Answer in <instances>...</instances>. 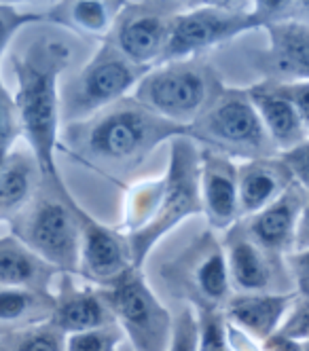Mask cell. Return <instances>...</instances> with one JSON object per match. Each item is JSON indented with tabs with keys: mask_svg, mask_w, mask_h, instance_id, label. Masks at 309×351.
<instances>
[{
	"mask_svg": "<svg viewBox=\"0 0 309 351\" xmlns=\"http://www.w3.org/2000/svg\"><path fill=\"white\" fill-rule=\"evenodd\" d=\"M70 128L72 155L115 182L134 173L161 142L189 138L187 128L157 117L134 97H123Z\"/></svg>",
	"mask_w": 309,
	"mask_h": 351,
	"instance_id": "6da1fadb",
	"label": "cell"
},
{
	"mask_svg": "<svg viewBox=\"0 0 309 351\" xmlns=\"http://www.w3.org/2000/svg\"><path fill=\"white\" fill-rule=\"evenodd\" d=\"M70 60L68 45L60 40H38L23 56L13 60L17 77V93L13 97L19 132L25 136L32 150L34 163L43 180L54 189H66L58 163L56 150L60 144V74Z\"/></svg>",
	"mask_w": 309,
	"mask_h": 351,
	"instance_id": "7a4b0ae2",
	"label": "cell"
},
{
	"mask_svg": "<svg viewBox=\"0 0 309 351\" xmlns=\"http://www.w3.org/2000/svg\"><path fill=\"white\" fill-rule=\"evenodd\" d=\"M222 89L216 70L208 62L191 58L150 68L132 97L157 117L189 130Z\"/></svg>",
	"mask_w": 309,
	"mask_h": 351,
	"instance_id": "3957f363",
	"label": "cell"
},
{
	"mask_svg": "<svg viewBox=\"0 0 309 351\" xmlns=\"http://www.w3.org/2000/svg\"><path fill=\"white\" fill-rule=\"evenodd\" d=\"M189 138L240 161L279 155L246 89H222L189 128Z\"/></svg>",
	"mask_w": 309,
	"mask_h": 351,
	"instance_id": "277c9868",
	"label": "cell"
},
{
	"mask_svg": "<svg viewBox=\"0 0 309 351\" xmlns=\"http://www.w3.org/2000/svg\"><path fill=\"white\" fill-rule=\"evenodd\" d=\"M201 212L199 193V153L191 138H176L170 146L168 173L163 176V191L152 220L144 229L130 233L132 265L142 269L146 256L161 237H165L176 224Z\"/></svg>",
	"mask_w": 309,
	"mask_h": 351,
	"instance_id": "5b68a950",
	"label": "cell"
},
{
	"mask_svg": "<svg viewBox=\"0 0 309 351\" xmlns=\"http://www.w3.org/2000/svg\"><path fill=\"white\" fill-rule=\"evenodd\" d=\"M100 294L134 351H168L174 319L150 290L142 269H127Z\"/></svg>",
	"mask_w": 309,
	"mask_h": 351,
	"instance_id": "8992f818",
	"label": "cell"
},
{
	"mask_svg": "<svg viewBox=\"0 0 309 351\" xmlns=\"http://www.w3.org/2000/svg\"><path fill=\"white\" fill-rule=\"evenodd\" d=\"M148 68L136 66L119 49L106 40L98 53L79 72L76 81L64 95V114L68 121H85L95 112L108 108L136 89Z\"/></svg>",
	"mask_w": 309,
	"mask_h": 351,
	"instance_id": "52a82bcc",
	"label": "cell"
},
{
	"mask_svg": "<svg viewBox=\"0 0 309 351\" xmlns=\"http://www.w3.org/2000/svg\"><path fill=\"white\" fill-rule=\"evenodd\" d=\"M256 28H261L256 13L236 5H205L189 11H178L161 64L199 58L208 49L233 40Z\"/></svg>",
	"mask_w": 309,
	"mask_h": 351,
	"instance_id": "ba28073f",
	"label": "cell"
},
{
	"mask_svg": "<svg viewBox=\"0 0 309 351\" xmlns=\"http://www.w3.org/2000/svg\"><path fill=\"white\" fill-rule=\"evenodd\" d=\"M79 204L70 193L58 199H43L25 218L21 239L49 267L62 273H79L81 267V224Z\"/></svg>",
	"mask_w": 309,
	"mask_h": 351,
	"instance_id": "9c48e42d",
	"label": "cell"
},
{
	"mask_svg": "<svg viewBox=\"0 0 309 351\" xmlns=\"http://www.w3.org/2000/svg\"><path fill=\"white\" fill-rule=\"evenodd\" d=\"M176 5H125L111 30V43L142 68L161 64L168 47Z\"/></svg>",
	"mask_w": 309,
	"mask_h": 351,
	"instance_id": "30bf717a",
	"label": "cell"
},
{
	"mask_svg": "<svg viewBox=\"0 0 309 351\" xmlns=\"http://www.w3.org/2000/svg\"><path fill=\"white\" fill-rule=\"evenodd\" d=\"M81 224V267L79 273L87 280L100 284L102 288L111 286L115 280L132 269V252L127 235L104 227L91 218L83 208H76Z\"/></svg>",
	"mask_w": 309,
	"mask_h": 351,
	"instance_id": "8fae6325",
	"label": "cell"
},
{
	"mask_svg": "<svg viewBox=\"0 0 309 351\" xmlns=\"http://www.w3.org/2000/svg\"><path fill=\"white\" fill-rule=\"evenodd\" d=\"M199 193L201 212L212 229H233L240 214L238 163L216 150L203 148L199 153Z\"/></svg>",
	"mask_w": 309,
	"mask_h": 351,
	"instance_id": "7c38bea8",
	"label": "cell"
},
{
	"mask_svg": "<svg viewBox=\"0 0 309 351\" xmlns=\"http://www.w3.org/2000/svg\"><path fill=\"white\" fill-rule=\"evenodd\" d=\"M305 199L307 191L299 182H293L271 206L246 220L244 233L275 258L293 254Z\"/></svg>",
	"mask_w": 309,
	"mask_h": 351,
	"instance_id": "4fadbf2b",
	"label": "cell"
},
{
	"mask_svg": "<svg viewBox=\"0 0 309 351\" xmlns=\"http://www.w3.org/2000/svg\"><path fill=\"white\" fill-rule=\"evenodd\" d=\"M263 30L269 36V47L263 56V66L269 83L309 81V21L288 19L267 23Z\"/></svg>",
	"mask_w": 309,
	"mask_h": 351,
	"instance_id": "5bb4252c",
	"label": "cell"
},
{
	"mask_svg": "<svg viewBox=\"0 0 309 351\" xmlns=\"http://www.w3.org/2000/svg\"><path fill=\"white\" fill-rule=\"evenodd\" d=\"M299 292H284V294H238L227 300L225 317L231 326H236L244 335L267 341L279 330V324L286 313L295 307Z\"/></svg>",
	"mask_w": 309,
	"mask_h": 351,
	"instance_id": "9a60e30c",
	"label": "cell"
},
{
	"mask_svg": "<svg viewBox=\"0 0 309 351\" xmlns=\"http://www.w3.org/2000/svg\"><path fill=\"white\" fill-rule=\"evenodd\" d=\"M295 182L288 165L282 157L254 159L238 165V197L240 214L254 216L284 193Z\"/></svg>",
	"mask_w": 309,
	"mask_h": 351,
	"instance_id": "2e32d148",
	"label": "cell"
},
{
	"mask_svg": "<svg viewBox=\"0 0 309 351\" xmlns=\"http://www.w3.org/2000/svg\"><path fill=\"white\" fill-rule=\"evenodd\" d=\"M225 250L231 284L244 294H259L269 290L273 280V263L277 261L275 256L267 254L244 233V229L236 227L227 231Z\"/></svg>",
	"mask_w": 309,
	"mask_h": 351,
	"instance_id": "e0dca14e",
	"label": "cell"
},
{
	"mask_svg": "<svg viewBox=\"0 0 309 351\" xmlns=\"http://www.w3.org/2000/svg\"><path fill=\"white\" fill-rule=\"evenodd\" d=\"M246 91L279 155L309 140L307 128L301 121L299 112L293 108L288 99H284L275 91L273 83L265 81L259 85H252Z\"/></svg>",
	"mask_w": 309,
	"mask_h": 351,
	"instance_id": "ac0fdd59",
	"label": "cell"
},
{
	"mask_svg": "<svg viewBox=\"0 0 309 351\" xmlns=\"http://www.w3.org/2000/svg\"><path fill=\"white\" fill-rule=\"evenodd\" d=\"M51 324L58 332L74 335L104 328L117 324L108 305L104 303L100 290L93 288H72L64 284L62 294L56 298V307L51 313Z\"/></svg>",
	"mask_w": 309,
	"mask_h": 351,
	"instance_id": "d6986e66",
	"label": "cell"
},
{
	"mask_svg": "<svg viewBox=\"0 0 309 351\" xmlns=\"http://www.w3.org/2000/svg\"><path fill=\"white\" fill-rule=\"evenodd\" d=\"M54 273L56 269L41 261L23 241L13 237L0 239V286L3 288L47 292V284Z\"/></svg>",
	"mask_w": 309,
	"mask_h": 351,
	"instance_id": "ffe728a7",
	"label": "cell"
},
{
	"mask_svg": "<svg viewBox=\"0 0 309 351\" xmlns=\"http://www.w3.org/2000/svg\"><path fill=\"white\" fill-rule=\"evenodd\" d=\"M193 282L199 292L195 303H208L220 307L231 298V280L225 250L212 235H205L203 250L199 252L197 265L193 269Z\"/></svg>",
	"mask_w": 309,
	"mask_h": 351,
	"instance_id": "44dd1931",
	"label": "cell"
},
{
	"mask_svg": "<svg viewBox=\"0 0 309 351\" xmlns=\"http://www.w3.org/2000/svg\"><path fill=\"white\" fill-rule=\"evenodd\" d=\"M70 21L76 28L89 34H106L113 30L115 21L125 3H98V0H79L68 5Z\"/></svg>",
	"mask_w": 309,
	"mask_h": 351,
	"instance_id": "7402d4cb",
	"label": "cell"
},
{
	"mask_svg": "<svg viewBox=\"0 0 309 351\" xmlns=\"http://www.w3.org/2000/svg\"><path fill=\"white\" fill-rule=\"evenodd\" d=\"M32 182V165L28 159H7L5 171L0 176V210L19 208L23 202H28Z\"/></svg>",
	"mask_w": 309,
	"mask_h": 351,
	"instance_id": "603a6c76",
	"label": "cell"
},
{
	"mask_svg": "<svg viewBox=\"0 0 309 351\" xmlns=\"http://www.w3.org/2000/svg\"><path fill=\"white\" fill-rule=\"evenodd\" d=\"M161 191H163V178L142 182L130 193V199H127V212H125L127 235L144 229L152 220L154 210L159 206Z\"/></svg>",
	"mask_w": 309,
	"mask_h": 351,
	"instance_id": "cb8c5ba5",
	"label": "cell"
},
{
	"mask_svg": "<svg viewBox=\"0 0 309 351\" xmlns=\"http://www.w3.org/2000/svg\"><path fill=\"white\" fill-rule=\"evenodd\" d=\"M197 351H231L227 339V319L220 307L195 303Z\"/></svg>",
	"mask_w": 309,
	"mask_h": 351,
	"instance_id": "d4e9b609",
	"label": "cell"
},
{
	"mask_svg": "<svg viewBox=\"0 0 309 351\" xmlns=\"http://www.w3.org/2000/svg\"><path fill=\"white\" fill-rule=\"evenodd\" d=\"M43 303H54L47 292L25 288H3L0 290V322H17L38 311Z\"/></svg>",
	"mask_w": 309,
	"mask_h": 351,
	"instance_id": "484cf974",
	"label": "cell"
},
{
	"mask_svg": "<svg viewBox=\"0 0 309 351\" xmlns=\"http://www.w3.org/2000/svg\"><path fill=\"white\" fill-rule=\"evenodd\" d=\"M123 339V330L117 324H111L104 326V328L66 335L64 351H119Z\"/></svg>",
	"mask_w": 309,
	"mask_h": 351,
	"instance_id": "4316f807",
	"label": "cell"
},
{
	"mask_svg": "<svg viewBox=\"0 0 309 351\" xmlns=\"http://www.w3.org/2000/svg\"><path fill=\"white\" fill-rule=\"evenodd\" d=\"M168 351H197V319L193 307H185L178 313Z\"/></svg>",
	"mask_w": 309,
	"mask_h": 351,
	"instance_id": "83f0119b",
	"label": "cell"
},
{
	"mask_svg": "<svg viewBox=\"0 0 309 351\" xmlns=\"http://www.w3.org/2000/svg\"><path fill=\"white\" fill-rule=\"evenodd\" d=\"M275 335H282V337L299 341V343L309 341V298L307 296L299 294L286 322L279 326V330Z\"/></svg>",
	"mask_w": 309,
	"mask_h": 351,
	"instance_id": "f1b7e54d",
	"label": "cell"
},
{
	"mask_svg": "<svg viewBox=\"0 0 309 351\" xmlns=\"http://www.w3.org/2000/svg\"><path fill=\"white\" fill-rule=\"evenodd\" d=\"M43 17L45 15L41 13H25V11H15L11 7H0V58H3L9 40L21 26L32 21H41Z\"/></svg>",
	"mask_w": 309,
	"mask_h": 351,
	"instance_id": "f546056e",
	"label": "cell"
},
{
	"mask_svg": "<svg viewBox=\"0 0 309 351\" xmlns=\"http://www.w3.org/2000/svg\"><path fill=\"white\" fill-rule=\"evenodd\" d=\"M275 91L288 99L293 108L299 112L305 128L309 130V81H297V83H273Z\"/></svg>",
	"mask_w": 309,
	"mask_h": 351,
	"instance_id": "4dcf8cb0",
	"label": "cell"
},
{
	"mask_svg": "<svg viewBox=\"0 0 309 351\" xmlns=\"http://www.w3.org/2000/svg\"><path fill=\"white\" fill-rule=\"evenodd\" d=\"M17 134H19V123H17L13 97L7 91H0V150H9Z\"/></svg>",
	"mask_w": 309,
	"mask_h": 351,
	"instance_id": "1f68e13d",
	"label": "cell"
},
{
	"mask_svg": "<svg viewBox=\"0 0 309 351\" xmlns=\"http://www.w3.org/2000/svg\"><path fill=\"white\" fill-rule=\"evenodd\" d=\"M279 157L288 165L295 182H299L305 191H309V140L286 150V153H282Z\"/></svg>",
	"mask_w": 309,
	"mask_h": 351,
	"instance_id": "d6a6232c",
	"label": "cell"
},
{
	"mask_svg": "<svg viewBox=\"0 0 309 351\" xmlns=\"http://www.w3.org/2000/svg\"><path fill=\"white\" fill-rule=\"evenodd\" d=\"M17 351H64V341L56 328L36 330L23 337V341L17 345Z\"/></svg>",
	"mask_w": 309,
	"mask_h": 351,
	"instance_id": "836d02e7",
	"label": "cell"
},
{
	"mask_svg": "<svg viewBox=\"0 0 309 351\" xmlns=\"http://www.w3.org/2000/svg\"><path fill=\"white\" fill-rule=\"evenodd\" d=\"M288 269L297 282V292H309V247L288 254Z\"/></svg>",
	"mask_w": 309,
	"mask_h": 351,
	"instance_id": "e575fe53",
	"label": "cell"
},
{
	"mask_svg": "<svg viewBox=\"0 0 309 351\" xmlns=\"http://www.w3.org/2000/svg\"><path fill=\"white\" fill-rule=\"evenodd\" d=\"M309 247V191H307V199L301 212V220H299V229H297V241H295V252L297 250H305Z\"/></svg>",
	"mask_w": 309,
	"mask_h": 351,
	"instance_id": "d590c367",
	"label": "cell"
},
{
	"mask_svg": "<svg viewBox=\"0 0 309 351\" xmlns=\"http://www.w3.org/2000/svg\"><path fill=\"white\" fill-rule=\"evenodd\" d=\"M263 351H303V345L282 335H273L267 341H263Z\"/></svg>",
	"mask_w": 309,
	"mask_h": 351,
	"instance_id": "8d00e7d4",
	"label": "cell"
},
{
	"mask_svg": "<svg viewBox=\"0 0 309 351\" xmlns=\"http://www.w3.org/2000/svg\"><path fill=\"white\" fill-rule=\"evenodd\" d=\"M7 159H9V150H0V176H3V171H5Z\"/></svg>",
	"mask_w": 309,
	"mask_h": 351,
	"instance_id": "74e56055",
	"label": "cell"
},
{
	"mask_svg": "<svg viewBox=\"0 0 309 351\" xmlns=\"http://www.w3.org/2000/svg\"><path fill=\"white\" fill-rule=\"evenodd\" d=\"M303 345V351H309V341H305V343H301Z\"/></svg>",
	"mask_w": 309,
	"mask_h": 351,
	"instance_id": "f35d334b",
	"label": "cell"
},
{
	"mask_svg": "<svg viewBox=\"0 0 309 351\" xmlns=\"http://www.w3.org/2000/svg\"><path fill=\"white\" fill-rule=\"evenodd\" d=\"M0 91H5V87H3V83H0Z\"/></svg>",
	"mask_w": 309,
	"mask_h": 351,
	"instance_id": "ab89813d",
	"label": "cell"
},
{
	"mask_svg": "<svg viewBox=\"0 0 309 351\" xmlns=\"http://www.w3.org/2000/svg\"><path fill=\"white\" fill-rule=\"evenodd\" d=\"M301 296H307V298H309V292H305V294H301Z\"/></svg>",
	"mask_w": 309,
	"mask_h": 351,
	"instance_id": "60d3db41",
	"label": "cell"
}]
</instances>
